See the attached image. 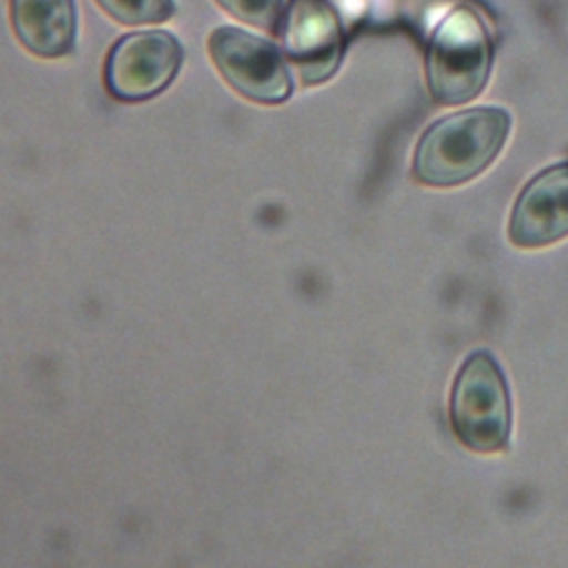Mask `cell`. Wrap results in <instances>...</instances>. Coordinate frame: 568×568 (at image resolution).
<instances>
[{
    "label": "cell",
    "mask_w": 568,
    "mask_h": 568,
    "mask_svg": "<svg viewBox=\"0 0 568 568\" xmlns=\"http://www.w3.org/2000/svg\"><path fill=\"white\" fill-rule=\"evenodd\" d=\"M508 235L521 248L546 246L568 235V162L541 171L526 184L513 206Z\"/></svg>",
    "instance_id": "52a82bcc"
},
{
    "label": "cell",
    "mask_w": 568,
    "mask_h": 568,
    "mask_svg": "<svg viewBox=\"0 0 568 568\" xmlns=\"http://www.w3.org/2000/svg\"><path fill=\"white\" fill-rule=\"evenodd\" d=\"M9 16L18 42L33 55L60 58L73 49V0H9Z\"/></svg>",
    "instance_id": "ba28073f"
},
{
    "label": "cell",
    "mask_w": 568,
    "mask_h": 568,
    "mask_svg": "<svg viewBox=\"0 0 568 568\" xmlns=\"http://www.w3.org/2000/svg\"><path fill=\"white\" fill-rule=\"evenodd\" d=\"M231 16L264 31H275L282 18V0H215Z\"/></svg>",
    "instance_id": "30bf717a"
},
{
    "label": "cell",
    "mask_w": 568,
    "mask_h": 568,
    "mask_svg": "<svg viewBox=\"0 0 568 568\" xmlns=\"http://www.w3.org/2000/svg\"><path fill=\"white\" fill-rule=\"evenodd\" d=\"M508 131L510 115L497 106L446 115L422 135L413 158V175L430 186L462 184L495 160Z\"/></svg>",
    "instance_id": "6da1fadb"
},
{
    "label": "cell",
    "mask_w": 568,
    "mask_h": 568,
    "mask_svg": "<svg viewBox=\"0 0 568 568\" xmlns=\"http://www.w3.org/2000/svg\"><path fill=\"white\" fill-rule=\"evenodd\" d=\"M98 7L122 24L164 22L175 13L173 0H95Z\"/></svg>",
    "instance_id": "9c48e42d"
},
{
    "label": "cell",
    "mask_w": 568,
    "mask_h": 568,
    "mask_svg": "<svg viewBox=\"0 0 568 568\" xmlns=\"http://www.w3.org/2000/svg\"><path fill=\"white\" fill-rule=\"evenodd\" d=\"M275 31L284 58L304 84H320L337 71L346 36L331 0H288Z\"/></svg>",
    "instance_id": "277c9868"
},
{
    "label": "cell",
    "mask_w": 568,
    "mask_h": 568,
    "mask_svg": "<svg viewBox=\"0 0 568 568\" xmlns=\"http://www.w3.org/2000/svg\"><path fill=\"white\" fill-rule=\"evenodd\" d=\"M450 424L470 450L495 453L508 444L510 397L501 368L493 355L473 353L453 386Z\"/></svg>",
    "instance_id": "3957f363"
},
{
    "label": "cell",
    "mask_w": 568,
    "mask_h": 568,
    "mask_svg": "<svg viewBox=\"0 0 568 568\" xmlns=\"http://www.w3.org/2000/svg\"><path fill=\"white\" fill-rule=\"evenodd\" d=\"M182 58V44L166 31L124 33L106 53L104 87L120 102L149 100L171 84Z\"/></svg>",
    "instance_id": "5b68a950"
},
{
    "label": "cell",
    "mask_w": 568,
    "mask_h": 568,
    "mask_svg": "<svg viewBox=\"0 0 568 568\" xmlns=\"http://www.w3.org/2000/svg\"><path fill=\"white\" fill-rule=\"evenodd\" d=\"M493 62V40L481 18L457 7L433 31L426 49V84L439 104H464L479 95Z\"/></svg>",
    "instance_id": "7a4b0ae2"
},
{
    "label": "cell",
    "mask_w": 568,
    "mask_h": 568,
    "mask_svg": "<svg viewBox=\"0 0 568 568\" xmlns=\"http://www.w3.org/2000/svg\"><path fill=\"white\" fill-rule=\"evenodd\" d=\"M209 55L222 78L253 102L277 104L293 91L282 51L248 31L217 27L209 36Z\"/></svg>",
    "instance_id": "8992f818"
}]
</instances>
